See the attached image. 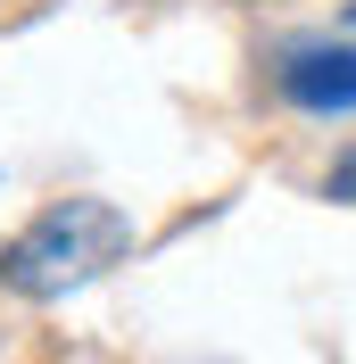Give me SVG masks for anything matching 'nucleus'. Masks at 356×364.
Returning <instances> with one entry per match:
<instances>
[{
    "label": "nucleus",
    "instance_id": "f257e3e1",
    "mask_svg": "<svg viewBox=\"0 0 356 364\" xmlns=\"http://www.w3.org/2000/svg\"><path fill=\"white\" fill-rule=\"evenodd\" d=\"M133 249V215L116 199H58L0 249V282L17 298H67Z\"/></svg>",
    "mask_w": 356,
    "mask_h": 364
},
{
    "label": "nucleus",
    "instance_id": "f03ea898",
    "mask_svg": "<svg viewBox=\"0 0 356 364\" xmlns=\"http://www.w3.org/2000/svg\"><path fill=\"white\" fill-rule=\"evenodd\" d=\"M282 100L290 108H315V116L356 108V50H298L282 67Z\"/></svg>",
    "mask_w": 356,
    "mask_h": 364
},
{
    "label": "nucleus",
    "instance_id": "7ed1b4c3",
    "mask_svg": "<svg viewBox=\"0 0 356 364\" xmlns=\"http://www.w3.org/2000/svg\"><path fill=\"white\" fill-rule=\"evenodd\" d=\"M323 199H332V207H356V141L323 166Z\"/></svg>",
    "mask_w": 356,
    "mask_h": 364
},
{
    "label": "nucleus",
    "instance_id": "20e7f679",
    "mask_svg": "<svg viewBox=\"0 0 356 364\" xmlns=\"http://www.w3.org/2000/svg\"><path fill=\"white\" fill-rule=\"evenodd\" d=\"M348 17H356V9H348Z\"/></svg>",
    "mask_w": 356,
    "mask_h": 364
}]
</instances>
